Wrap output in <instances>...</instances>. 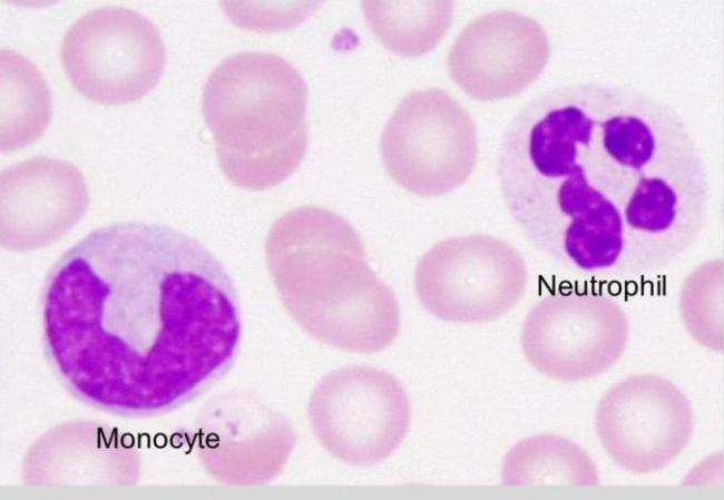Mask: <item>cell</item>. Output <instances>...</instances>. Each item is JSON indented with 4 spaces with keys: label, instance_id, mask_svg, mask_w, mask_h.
Listing matches in <instances>:
<instances>
[{
    "label": "cell",
    "instance_id": "cell-1",
    "mask_svg": "<svg viewBox=\"0 0 724 500\" xmlns=\"http://www.w3.org/2000/svg\"><path fill=\"white\" fill-rule=\"evenodd\" d=\"M498 178L527 238L571 268L659 271L699 237L710 180L678 110L632 85L556 86L503 134Z\"/></svg>",
    "mask_w": 724,
    "mask_h": 500
},
{
    "label": "cell",
    "instance_id": "cell-2",
    "mask_svg": "<svg viewBox=\"0 0 724 500\" xmlns=\"http://www.w3.org/2000/svg\"><path fill=\"white\" fill-rule=\"evenodd\" d=\"M45 356L70 396L127 419L199 398L234 365L235 286L218 258L173 227L97 228L49 268L40 298Z\"/></svg>",
    "mask_w": 724,
    "mask_h": 500
},
{
    "label": "cell",
    "instance_id": "cell-3",
    "mask_svg": "<svg viewBox=\"0 0 724 500\" xmlns=\"http://www.w3.org/2000/svg\"><path fill=\"white\" fill-rule=\"evenodd\" d=\"M265 255L284 307L315 340L375 353L397 339V298L368 264L359 233L340 215L317 206L286 212L268 232Z\"/></svg>",
    "mask_w": 724,
    "mask_h": 500
},
{
    "label": "cell",
    "instance_id": "cell-4",
    "mask_svg": "<svg viewBox=\"0 0 724 500\" xmlns=\"http://www.w3.org/2000/svg\"><path fill=\"white\" fill-rule=\"evenodd\" d=\"M307 87L268 51H239L209 73L202 97L219 167L234 185L274 187L299 167L307 146Z\"/></svg>",
    "mask_w": 724,
    "mask_h": 500
},
{
    "label": "cell",
    "instance_id": "cell-5",
    "mask_svg": "<svg viewBox=\"0 0 724 500\" xmlns=\"http://www.w3.org/2000/svg\"><path fill=\"white\" fill-rule=\"evenodd\" d=\"M60 61L84 97L120 105L141 98L157 85L166 50L149 19L129 8L107 6L70 24L61 40Z\"/></svg>",
    "mask_w": 724,
    "mask_h": 500
},
{
    "label": "cell",
    "instance_id": "cell-6",
    "mask_svg": "<svg viewBox=\"0 0 724 500\" xmlns=\"http://www.w3.org/2000/svg\"><path fill=\"white\" fill-rule=\"evenodd\" d=\"M384 167L408 192L433 197L462 185L478 158L477 128L448 92L408 94L389 118L380 141Z\"/></svg>",
    "mask_w": 724,
    "mask_h": 500
},
{
    "label": "cell",
    "instance_id": "cell-7",
    "mask_svg": "<svg viewBox=\"0 0 724 500\" xmlns=\"http://www.w3.org/2000/svg\"><path fill=\"white\" fill-rule=\"evenodd\" d=\"M527 281L518 251L487 234L437 243L414 272L415 293L424 308L440 320L464 324L491 322L508 313Z\"/></svg>",
    "mask_w": 724,
    "mask_h": 500
},
{
    "label": "cell",
    "instance_id": "cell-8",
    "mask_svg": "<svg viewBox=\"0 0 724 500\" xmlns=\"http://www.w3.org/2000/svg\"><path fill=\"white\" fill-rule=\"evenodd\" d=\"M307 418L320 444L337 460L358 467L379 463L403 441L410 406L401 383L365 365L326 374L311 393Z\"/></svg>",
    "mask_w": 724,
    "mask_h": 500
},
{
    "label": "cell",
    "instance_id": "cell-9",
    "mask_svg": "<svg viewBox=\"0 0 724 500\" xmlns=\"http://www.w3.org/2000/svg\"><path fill=\"white\" fill-rule=\"evenodd\" d=\"M628 339V317L617 301L573 290L538 302L520 334L531 366L564 382L588 380L609 370L622 357Z\"/></svg>",
    "mask_w": 724,
    "mask_h": 500
},
{
    "label": "cell",
    "instance_id": "cell-10",
    "mask_svg": "<svg viewBox=\"0 0 724 500\" xmlns=\"http://www.w3.org/2000/svg\"><path fill=\"white\" fill-rule=\"evenodd\" d=\"M693 408L669 380L630 375L610 386L596 408L597 438L609 458L636 474L667 467L693 433Z\"/></svg>",
    "mask_w": 724,
    "mask_h": 500
},
{
    "label": "cell",
    "instance_id": "cell-11",
    "mask_svg": "<svg viewBox=\"0 0 724 500\" xmlns=\"http://www.w3.org/2000/svg\"><path fill=\"white\" fill-rule=\"evenodd\" d=\"M550 43L531 17L495 10L470 21L448 56L452 81L478 101L505 99L524 91L544 71Z\"/></svg>",
    "mask_w": 724,
    "mask_h": 500
},
{
    "label": "cell",
    "instance_id": "cell-12",
    "mask_svg": "<svg viewBox=\"0 0 724 500\" xmlns=\"http://www.w3.org/2000/svg\"><path fill=\"white\" fill-rule=\"evenodd\" d=\"M197 451L216 481L255 486L282 473L294 445L291 425L254 395L209 400L197 420Z\"/></svg>",
    "mask_w": 724,
    "mask_h": 500
},
{
    "label": "cell",
    "instance_id": "cell-13",
    "mask_svg": "<svg viewBox=\"0 0 724 500\" xmlns=\"http://www.w3.org/2000/svg\"><path fill=\"white\" fill-rule=\"evenodd\" d=\"M89 196L72 164L35 156L1 173V245L26 252L66 234L85 214Z\"/></svg>",
    "mask_w": 724,
    "mask_h": 500
},
{
    "label": "cell",
    "instance_id": "cell-14",
    "mask_svg": "<svg viewBox=\"0 0 724 500\" xmlns=\"http://www.w3.org/2000/svg\"><path fill=\"white\" fill-rule=\"evenodd\" d=\"M71 422L58 425L27 452L22 480L32 486L136 483L139 458L135 448L106 424Z\"/></svg>",
    "mask_w": 724,
    "mask_h": 500
},
{
    "label": "cell",
    "instance_id": "cell-15",
    "mask_svg": "<svg viewBox=\"0 0 724 500\" xmlns=\"http://www.w3.org/2000/svg\"><path fill=\"white\" fill-rule=\"evenodd\" d=\"M501 480L505 486L594 487L599 484V474L583 448L546 433L527 438L507 452Z\"/></svg>",
    "mask_w": 724,
    "mask_h": 500
},
{
    "label": "cell",
    "instance_id": "cell-16",
    "mask_svg": "<svg viewBox=\"0 0 724 500\" xmlns=\"http://www.w3.org/2000/svg\"><path fill=\"white\" fill-rule=\"evenodd\" d=\"M51 116L49 87L28 59L1 51V148H20L37 139Z\"/></svg>",
    "mask_w": 724,
    "mask_h": 500
},
{
    "label": "cell",
    "instance_id": "cell-17",
    "mask_svg": "<svg viewBox=\"0 0 724 500\" xmlns=\"http://www.w3.org/2000/svg\"><path fill=\"white\" fill-rule=\"evenodd\" d=\"M451 1L363 2L365 20L381 43L402 56H420L437 46L453 14Z\"/></svg>",
    "mask_w": 724,
    "mask_h": 500
},
{
    "label": "cell",
    "instance_id": "cell-18",
    "mask_svg": "<svg viewBox=\"0 0 724 500\" xmlns=\"http://www.w3.org/2000/svg\"><path fill=\"white\" fill-rule=\"evenodd\" d=\"M679 312L691 336L701 345L723 352V261L699 265L686 278Z\"/></svg>",
    "mask_w": 724,
    "mask_h": 500
}]
</instances>
